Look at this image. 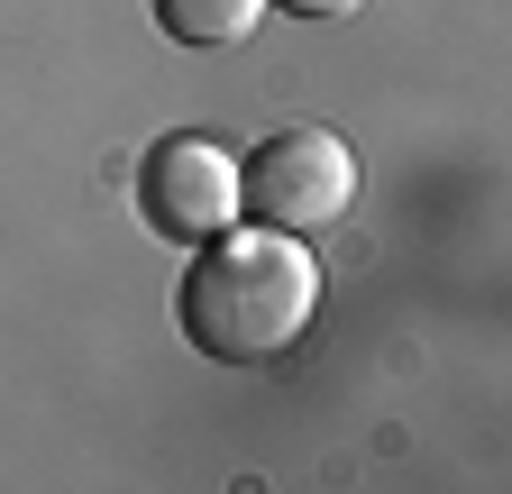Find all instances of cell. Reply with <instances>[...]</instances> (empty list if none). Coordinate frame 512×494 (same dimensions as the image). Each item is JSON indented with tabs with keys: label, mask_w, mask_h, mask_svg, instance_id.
Here are the masks:
<instances>
[{
	"label": "cell",
	"mask_w": 512,
	"mask_h": 494,
	"mask_svg": "<svg viewBox=\"0 0 512 494\" xmlns=\"http://www.w3.org/2000/svg\"><path fill=\"white\" fill-rule=\"evenodd\" d=\"M275 10H284V19H357L366 0H275Z\"/></svg>",
	"instance_id": "obj_5"
},
{
	"label": "cell",
	"mask_w": 512,
	"mask_h": 494,
	"mask_svg": "<svg viewBox=\"0 0 512 494\" xmlns=\"http://www.w3.org/2000/svg\"><path fill=\"white\" fill-rule=\"evenodd\" d=\"M320 312V266L293 229H220L192 247L183 293H174V321L183 339L220 357V366H266L284 357Z\"/></svg>",
	"instance_id": "obj_1"
},
{
	"label": "cell",
	"mask_w": 512,
	"mask_h": 494,
	"mask_svg": "<svg viewBox=\"0 0 512 494\" xmlns=\"http://www.w3.org/2000/svg\"><path fill=\"white\" fill-rule=\"evenodd\" d=\"M348 202H357V156H348L339 129H311V119L302 129H275L238 165V211H256V229L311 238V229H330Z\"/></svg>",
	"instance_id": "obj_2"
},
{
	"label": "cell",
	"mask_w": 512,
	"mask_h": 494,
	"mask_svg": "<svg viewBox=\"0 0 512 494\" xmlns=\"http://www.w3.org/2000/svg\"><path fill=\"white\" fill-rule=\"evenodd\" d=\"M147 10H156V28L174 46H238L266 0H147Z\"/></svg>",
	"instance_id": "obj_4"
},
{
	"label": "cell",
	"mask_w": 512,
	"mask_h": 494,
	"mask_svg": "<svg viewBox=\"0 0 512 494\" xmlns=\"http://www.w3.org/2000/svg\"><path fill=\"white\" fill-rule=\"evenodd\" d=\"M138 211H147V229L174 238V247L220 238V229L238 220V156H229L220 138H192V129L156 138L147 165H138Z\"/></svg>",
	"instance_id": "obj_3"
}]
</instances>
